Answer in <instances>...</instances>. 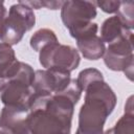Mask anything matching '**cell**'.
Returning a JSON list of instances; mask_svg holds the SVG:
<instances>
[{"mask_svg": "<svg viewBox=\"0 0 134 134\" xmlns=\"http://www.w3.org/2000/svg\"><path fill=\"white\" fill-rule=\"evenodd\" d=\"M82 90L75 79L62 91L36 97L29 108L27 127L30 134H70L74 106Z\"/></svg>", "mask_w": 134, "mask_h": 134, "instance_id": "cell-1", "label": "cell"}, {"mask_svg": "<svg viewBox=\"0 0 134 134\" xmlns=\"http://www.w3.org/2000/svg\"><path fill=\"white\" fill-rule=\"evenodd\" d=\"M85 92V102L79 112L80 134H103L107 117L113 112L117 97L105 81L89 85Z\"/></svg>", "mask_w": 134, "mask_h": 134, "instance_id": "cell-2", "label": "cell"}, {"mask_svg": "<svg viewBox=\"0 0 134 134\" xmlns=\"http://www.w3.org/2000/svg\"><path fill=\"white\" fill-rule=\"evenodd\" d=\"M36 23L34 9L19 1L9 7L8 15L4 22L1 41L10 46L18 44L24 34L30 30Z\"/></svg>", "mask_w": 134, "mask_h": 134, "instance_id": "cell-3", "label": "cell"}, {"mask_svg": "<svg viewBox=\"0 0 134 134\" xmlns=\"http://www.w3.org/2000/svg\"><path fill=\"white\" fill-rule=\"evenodd\" d=\"M80 60L79 51L74 47L63 45L59 42L44 47L39 54L40 64L45 69L59 68L68 72L77 68Z\"/></svg>", "mask_w": 134, "mask_h": 134, "instance_id": "cell-4", "label": "cell"}, {"mask_svg": "<svg viewBox=\"0 0 134 134\" xmlns=\"http://www.w3.org/2000/svg\"><path fill=\"white\" fill-rule=\"evenodd\" d=\"M70 81V72L66 70L59 68L37 70L35 71V80L32 83L35 98L62 92L69 85Z\"/></svg>", "mask_w": 134, "mask_h": 134, "instance_id": "cell-5", "label": "cell"}, {"mask_svg": "<svg viewBox=\"0 0 134 134\" xmlns=\"http://www.w3.org/2000/svg\"><path fill=\"white\" fill-rule=\"evenodd\" d=\"M96 15V5L93 1L68 0L64 1L61 7V19L68 30L92 22Z\"/></svg>", "mask_w": 134, "mask_h": 134, "instance_id": "cell-6", "label": "cell"}, {"mask_svg": "<svg viewBox=\"0 0 134 134\" xmlns=\"http://www.w3.org/2000/svg\"><path fill=\"white\" fill-rule=\"evenodd\" d=\"M0 99L4 106L29 109L35 100V90L32 85L18 79H12L6 81Z\"/></svg>", "mask_w": 134, "mask_h": 134, "instance_id": "cell-7", "label": "cell"}, {"mask_svg": "<svg viewBox=\"0 0 134 134\" xmlns=\"http://www.w3.org/2000/svg\"><path fill=\"white\" fill-rule=\"evenodd\" d=\"M29 109L4 106L0 112V128L9 134H30L27 127Z\"/></svg>", "mask_w": 134, "mask_h": 134, "instance_id": "cell-8", "label": "cell"}, {"mask_svg": "<svg viewBox=\"0 0 134 134\" xmlns=\"http://www.w3.org/2000/svg\"><path fill=\"white\" fill-rule=\"evenodd\" d=\"M104 63L113 71H124L130 81L133 80L134 54H122L106 49L104 53Z\"/></svg>", "mask_w": 134, "mask_h": 134, "instance_id": "cell-9", "label": "cell"}, {"mask_svg": "<svg viewBox=\"0 0 134 134\" xmlns=\"http://www.w3.org/2000/svg\"><path fill=\"white\" fill-rule=\"evenodd\" d=\"M20 61L17 60L15 50L6 43L0 42V77L7 81L18 70Z\"/></svg>", "mask_w": 134, "mask_h": 134, "instance_id": "cell-10", "label": "cell"}, {"mask_svg": "<svg viewBox=\"0 0 134 134\" xmlns=\"http://www.w3.org/2000/svg\"><path fill=\"white\" fill-rule=\"evenodd\" d=\"M131 31L132 30L125 27V25L121 23L119 18L115 15V16H112L106 19L104 23L102 24L100 39L103 40L104 43L106 42L108 44H111Z\"/></svg>", "mask_w": 134, "mask_h": 134, "instance_id": "cell-11", "label": "cell"}, {"mask_svg": "<svg viewBox=\"0 0 134 134\" xmlns=\"http://www.w3.org/2000/svg\"><path fill=\"white\" fill-rule=\"evenodd\" d=\"M76 46L81 51V53L83 54V57L90 61L92 60L95 61L100 59L106 51L105 43L97 35L83 40H77Z\"/></svg>", "mask_w": 134, "mask_h": 134, "instance_id": "cell-12", "label": "cell"}, {"mask_svg": "<svg viewBox=\"0 0 134 134\" xmlns=\"http://www.w3.org/2000/svg\"><path fill=\"white\" fill-rule=\"evenodd\" d=\"M58 38L53 30L49 28H41L37 30L30 38L29 44L35 51H41L44 47L58 43Z\"/></svg>", "mask_w": 134, "mask_h": 134, "instance_id": "cell-13", "label": "cell"}, {"mask_svg": "<svg viewBox=\"0 0 134 134\" xmlns=\"http://www.w3.org/2000/svg\"><path fill=\"white\" fill-rule=\"evenodd\" d=\"M97 81H104V76L103 73L96 68H86L82 70L76 77L77 85L82 91H85L89 85Z\"/></svg>", "mask_w": 134, "mask_h": 134, "instance_id": "cell-14", "label": "cell"}, {"mask_svg": "<svg viewBox=\"0 0 134 134\" xmlns=\"http://www.w3.org/2000/svg\"><path fill=\"white\" fill-rule=\"evenodd\" d=\"M134 3L133 1H120L119 8L117 10V17L125 25L126 28L132 30L134 27V14H133Z\"/></svg>", "mask_w": 134, "mask_h": 134, "instance_id": "cell-15", "label": "cell"}, {"mask_svg": "<svg viewBox=\"0 0 134 134\" xmlns=\"http://www.w3.org/2000/svg\"><path fill=\"white\" fill-rule=\"evenodd\" d=\"M113 134H134V113H126L112 128Z\"/></svg>", "mask_w": 134, "mask_h": 134, "instance_id": "cell-16", "label": "cell"}, {"mask_svg": "<svg viewBox=\"0 0 134 134\" xmlns=\"http://www.w3.org/2000/svg\"><path fill=\"white\" fill-rule=\"evenodd\" d=\"M97 30H98V25L96 23L89 22L87 24L69 29V34L72 38H74L77 41V40H83V39L95 36L97 34Z\"/></svg>", "mask_w": 134, "mask_h": 134, "instance_id": "cell-17", "label": "cell"}, {"mask_svg": "<svg viewBox=\"0 0 134 134\" xmlns=\"http://www.w3.org/2000/svg\"><path fill=\"white\" fill-rule=\"evenodd\" d=\"M95 5H97L103 12L108 13V14H113V13H117L119 5H120V1H116V0H109V1H96L94 2Z\"/></svg>", "mask_w": 134, "mask_h": 134, "instance_id": "cell-18", "label": "cell"}, {"mask_svg": "<svg viewBox=\"0 0 134 134\" xmlns=\"http://www.w3.org/2000/svg\"><path fill=\"white\" fill-rule=\"evenodd\" d=\"M5 19H6V8L4 6V2L0 1V40H1V37L3 34Z\"/></svg>", "mask_w": 134, "mask_h": 134, "instance_id": "cell-19", "label": "cell"}, {"mask_svg": "<svg viewBox=\"0 0 134 134\" xmlns=\"http://www.w3.org/2000/svg\"><path fill=\"white\" fill-rule=\"evenodd\" d=\"M64 1H41V5L48 9H59L62 7Z\"/></svg>", "mask_w": 134, "mask_h": 134, "instance_id": "cell-20", "label": "cell"}, {"mask_svg": "<svg viewBox=\"0 0 134 134\" xmlns=\"http://www.w3.org/2000/svg\"><path fill=\"white\" fill-rule=\"evenodd\" d=\"M5 83H6V81L0 77V92L3 90V88H4V86H5Z\"/></svg>", "mask_w": 134, "mask_h": 134, "instance_id": "cell-21", "label": "cell"}, {"mask_svg": "<svg viewBox=\"0 0 134 134\" xmlns=\"http://www.w3.org/2000/svg\"><path fill=\"white\" fill-rule=\"evenodd\" d=\"M0 134H9V133H8V132H6V131H4L3 129H1V128H0Z\"/></svg>", "mask_w": 134, "mask_h": 134, "instance_id": "cell-22", "label": "cell"}, {"mask_svg": "<svg viewBox=\"0 0 134 134\" xmlns=\"http://www.w3.org/2000/svg\"><path fill=\"white\" fill-rule=\"evenodd\" d=\"M75 134H80V133H77V132H75Z\"/></svg>", "mask_w": 134, "mask_h": 134, "instance_id": "cell-23", "label": "cell"}]
</instances>
